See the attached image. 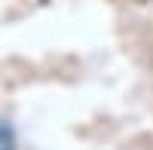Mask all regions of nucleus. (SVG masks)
Wrapping results in <instances>:
<instances>
[{"label":"nucleus","mask_w":153,"mask_h":150,"mask_svg":"<svg viewBox=\"0 0 153 150\" xmlns=\"http://www.w3.org/2000/svg\"><path fill=\"white\" fill-rule=\"evenodd\" d=\"M16 147V138H12V129L6 123H0V150H12Z\"/></svg>","instance_id":"nucleus-1"}]
</instances>
